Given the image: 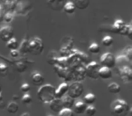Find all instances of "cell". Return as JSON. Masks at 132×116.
I'll list each match as a JSON object with an SVG mask.
<instances>
[{
    "mask_svg": "<svg viewBox=\"0 0 132 116\" xmlns=\"http://www.w3.org/2000/svg\"><path fill=\"white\" fill-rule=\"evenodd\" d=\"M37 97L43 103L49 104L53 99H55V88L50 83L42 85L37 91Z\"/></svg>",
    "mask_w": 132,
    "mask_h": 116,
    "instance_id": "obj_1",
    "label": "cell"
},
{
    "mask_svg": "<svg viewBox=\"0 0 132 116\" xmlns=\"http://www.w3.org/2000/svg\"><path fill=\"white\" fill-rule=\"evenodd\" d=\"M110 112L112 116H128L130 112V106L124 100L117 99L110 105Z\"/></svg>",
    "mask_w": 132,
    "mask_h": 116,
    "instance_id": "obj_2",
    "label": "cell"
},
{
    "mask_svg": "<svg viewBox=\"0 0 132 116\" xmlns=\"http://www.w3.org/2000/svg\"><path fill=\"white\" fill-rule=\"evenodd\" d=\"M44 42L38 36H35L28 41V53L34 55H40L44 51Z\"/></svg>",
    "mask_w": 132,
    "mask_h": 116,
    "instance_id": "obj_3",
    "label": "cell"
},
{
    "mask_svg": "<svg viewBox=\"0 0 132 116\" xmlns=\"http://www.w3.org/2000/svg\"><path fill=\"white\" fill-rule=\"evenodd\" d=\"M84 92V86L81 82H73L71 84H69V89H68V94L70 97H72V99H78L83 94Z\"/></svg>",
    "mask_w": 132,
    "mask_h": 116,
    "instance_id": "obj_4",
    "label": "cell"
},
{
    "mask_svg": "<svg viewBox=\"0 0 132 116\" xmlns=\"http://www.w3.org/2000/svg\"><path fill=\"white\" fill-rule=\"evenodd\" d=\"M101 68V65L99 63L95 61H92L85 66L86 70V76L92 78L93 80H96L99 78V70Z\"/></svg>",
    "mask_w": 132,
    "mask_h": 116,
    "instance_id": "obj_5",
    "label": "cell"
},
{
    "mask_svg": "<svg viewBox=\"0 0 132 116\" xmlns=\"http://www.w3.org/2000/svg\"><path fill=\"white\" fill-rule=\"evenodd\" d=\"M101 65L107 68H114L116 65V57L111 53H105L101 56Z\"/></svg>",
    "mask_w": 132,
    "mask_h": 116,
    "instance_id": "obj_6",
    "label": "cell"
},
{
    "mask_svg": "<svg viewBox=\"0 0 132 116\" xmlns=\"http://www.w3.org/2000/svg\"><path fill=\"white\" fill-rule=\"evenodd\" d=\"M72 80H74V82H81L83 81L86 76V70H85L84 65H80V66L74 68L73 70H72Z\"/></svg>",
    "mask_w": 132,
    "mask_h": 116,
    "instance_id": "obj_7",
    "label": "cell"
},
{
    "mask_svg": "<svg viewBox=\"0 0 132 116\" xmlns=\"http://www.w3.org/2000/svg\"><path fill=\"white\" fill-rule=\"evenodd\" d=\"M14 37V30L10 26H5L0 28V39L4 42H7Z\"/></svg>",
    "mask_w": 132,
    "mask_h": 116,
    "instance_id": "obj_8",
    "label": "cell"
},
{
    "mask_svg": "<svg viewBox=\"0 0 132 116\" xmlns=\"http://www.w3.org/2000/svg\"><path fill=\"white\" fill-rule=\"evenodd\" d=\"M119 74L124 83H128L132 81V70L128 65H127V66L119 67Z\"/></svg>",
    "mask_w": 132,
    "mask_h": 116,
    "instance_id": "obj_9",
    "label": "cell"
},
{
    "mask_svg": "<svg viewBox=\"0 0 132 116\" xmlns=\"http://www.w3.org/2000/svg\"><path fill=\"white\" fill-rule=\"evenodd\" d=\"M46 3L50 9L53 11H61L63 8L65 0H47Z\"/></svg>",
    "mask_w": 132,
    "mask_h": 116,
    "instance_id": "obj_10",
    "label": "cell"
},
{
    "mask_svg": "<svg viewBox=\"0 0 132 116\" xmlns=\"http://www.w3.org/2000/svg\"><path fill=\"white\" fill-rule=\"evenodd\" d=\"M69 89V84L67 83H62L58 86V88H55V98L61 99L64 95L67 94Z\"/></svg>",
    "mask_w": 132,
    "mask_h": 116,
    "instance_id": "obj_11",
    "label": "cell"
},
{
    "mask_svg": "<svg viewBox=\"0 0 132 116\" xmlns=\"http://www.w3.org/2000/svg\"><path fill=\"white\" fill-rule=\"evenodd\" d=\"M32 83L36 86H42L43 83H44V76L39 72H34L31 74Z\"/></svg>",
    "mask_w": 132,
    "mask_h": 116,
    "instance_id": "obj_12",
    "label": "cell"
},
{
    "mask_svg": "<svg viewBox=\"0 0 132 116\" xmlns=\"http://www.w3.org/2000/svg\"><path fill=\"white\" fill-rule=\"evenodd\" d=\"M125 25L126 24H125V22L123 20H121V19H117V20L114 21V23L111 25L110 31L115 34H119L121 30H122V28L124 27Z\"/></svg>",
    "mask_w": 132,
    "mask_h": 116,
    "instance_id": "obj_13",
    "label": "cell"
},
{
    "mask_svg": "<svg viewBox=\"0 0 132 116\" xmlns=\"http://www.w3.org/2000/svg\"><path fill=\"white\" fill-rule=\"evenodd\" d=\"M49 108L52 112H55V113H59V112H60L62 109H63L61 99H57V98L53 99V101L49 103Z\"/></svg>",
    "mask_w": 132,
    "mask_h": 116,
    "instance_id": "obj_14",
    "label": "cell"
},
{
    "mask_svg": "<svg viewBox=\"0 0 132 116\" xmlns=\"http://www.w3.org/2000/svg\"><path fill=\"white\" fill-rule=\"evenodd\" d=\"M61 101H62V107L65 109H72L74 105V99H72V97L68 95V94H66L64 95L63 97L61 98Z\"/></svg>",
    "mask_w": 132,
    "mask_h": 116,
    "instance_id": "obj_15",
    "label": "cell"
},
{
    "mask_svg": "<svg viewBox=\"0 0 132 116\" xmlns=\"http://www.w3.org/2000/svg\"><path fill=\"white\" fill-rule=\"evenodd\" d=\"M99 77L101 78V79H104V80H107V79H110L112 77V71L111 69L110 68H107V67H104V66H101L99 70Z\"/></svg>",
    "mask_w": 132,
    "mask_h": 116,
    "instance_id": "obj_16",
    "label": "cell"
},
{
    "mask_svg": "<svg viewBox=\"0 0 132 116\" xmlns=\"http://www.w3.org/2000/svg\"><path fill=\"white\" fill-rule=\"evenodd\" d=\"M60 57L59 55V53L55 50H52L47 55V63L49 64L50 65H53L54 66L57 63V60Z\"/></svg>",
    "mask_w": 132,
    "mask_h": 116,
    "instance_id": "obj_17",
    "label": "cell"
},
{
    "mask_svg": "<svg viewBox=\"0 0 132 116\" xmlns=\"http://www.w3.org/2000/svg\"><path fill=\"white\" fill-rule=\"evenodd\" d=\"M87 105L83 103L82 101H79L76 102L73 105V112L76 114H82L85 112V110H86Z\"/></svg>",
    "mask_w": 132,
    "mask_h": 116,
    "instance_id": "obj_18",
    "label": "cell"
},
{
    "mask_svg": "<svg viewBox=\"0 0 132 116\" xmlns=\"http://www.w3.org/2000/svg\"><path fill=\"white\" fill-rule=\"evenodd\" d=\"M72 3L75 6V8H78L79 10H85L89 7L90 0H74Z\"/></svg>",
    "mask_w": 132,
    "mask_h": 116,
    "instance_id": "obj_19",
    "label": "cell"
},
{
    "mask_svg": "<svg viewBox=\"0 0 132 116\" xmlns=\"http://www.w3.org/2000/svg\"><path fill=\"white\" fill-rule=\"evenodd\" d=\"M95 101H96V96L94 95L92 92H89V94H87L86 95H84L83 100H82V102L87 105V106H88V105H92L94 103H95Z\"/></svg>",
    "mask_w": 132,
    "mask_h": 116,
    "instance_id": "obj_20",
    "label": "cell"
},
{
    "mask_svg": "<svg viewBox=\"0 0 132 116\" xmlns=\"http://www.w3.org/2000/svg\"><path fill=\"white\" fill-rule=\"evenodd\" d=\"M75 6H74V4L72 2H71V1H68V2H65V4H64L63 6V8H62V10H64V12H65L66 14H69V15H72V14H73L74 12H75Z\"/></svg>",
    "mask_w": 132,
    "mask_h": 116,
    "instance_id": "obj_21",
    "label": "cell"
},
{
    "mask_svg": "<svg viewBox=\"0 0 132 116\" xmlns=\"http://www.w3.org/2000/svg\"><path fill=\"white\" fill-rule=\"evenodd\" d=\"M6 109H7V112H9V113L15 114L19 111V104L16 102L12 101L6 105Z\"/></svg>",
    "mask_w": 132,
    "mask_h": 116,
    "instance_id": "obj_22",
    "label": "cell"
},
{
    "mask_svg": "<svg viewBox=\"0 0 132 116\" xmlns=\"http://www.w3.org/2000/svg\"><path fill=\"white\" fill-rule=\"evenodd\" d=\"M120 90H121L120 85L117 83H111L108 85V91H109V92H110V94H117L120 92Z\"/></svg>",
    "mask_w": 132,
    "mask_h": 116,
    "instance_id": "obj_23",
    "label": "cell"
},
{
    "mask_svg": "<svg viewBox=\"0 0 132 116\" xmlns=\"http://www.w3.org/2000/svg\"><path fill=\"white\" fill-rule=\"evenodd\" d=\"M119 35H127L128 38L131 40L132 39V27L130 25H125L124 27L122 28V30L120 31Z\"/></svg>",
    "mask_w": 132,
    "mask_h": 116,
    "instance_id": "obj_24",
    "label": "cell"
},
{
    "mask_svg": "<svg viewBox=\"0 0 132 116\" xmlns=\"http://www.w3.org/2000/svg\"><path fill=\"white\" fill-rule=\"evenodd\" d=\"M53 67H54V71H55V73H56L57 75H58L60 78L64 79V77H65L66 74H67V72H68L69 68H62V67H60V66H58V65H54Z\"/></svg>",
    "mask_w": 132,
    "mask_h": 116,
    "instance_id": "obj_25",
    "label": "cell"
},
{
    "mask_svg": "<svg viewBox=\"0 0 132 116\" xmlns=\"http://www.w3.org/2000/svg\"><path fill=\"white\" fill-rule=\"evenodd\" d=\"M6 47L9 50H11V51L12 50H17V48H18V42H17V40L15 37H13V38H11L10 40H8L6 42Z\"/></svg>",
    "mask_w": 132,
    "mask_h": 116,
    "instance_id": "obj_26",
    "label": "cell"
},
{
    "mask_svg": "<svg viewBox=\"0 0 132 116\" xmlns=\"http://www.w3.org/2000/svg\"><path fill=\"white\" fill-rule=\"evenodd\" d=\"M17 50H18L19 53H28V40L24 39Z\"/></svg>",
    "mask_w": 132,
    "mask_h": 116,
    "instance_id": "obj_27",
    "label": "cell"
},
{
    "mask_svg": "<svg viewBox=\"0 0 132 116\" xmlns=\"http://www.w3.org/2000/svg\"><path fill=\"white\" fill-rule=\"evenodd\" d=\"M128 59H127L126 57L124 56L123 55H120L119 57L116 58V65L118 64L119 67H123V66H127L126 64L128 63Z\"/></svg>",
    "mask_w": 132,
    "mask_h": 116,
    "instance_id": "obj_28",
    "label": "cell"
},
{
    "mask_svg": "<svg viewBox=\"0 0 132 116\" xmlns=\"http://www.w3.org/2000/svg\"><path fill=\"white\" fill-rule=\"evenodd\" d=\"M113 43H114V39L112 38L110 35H106V36L103 37L102 40H101V44H102L104 46H106V47L111 46Z\"/></svg>",
    "mask_w": 132,
    "mask_h": 116,
    "instance_id": "obj_29",
    "label": "cell"
},
{
    "mask_svg": "<svg viewBox=\"0 0 132 116\" xmlns=\"http://www.w3.org/2000/svg\"><path fill=\"white\" fill-rule=\"evenodd\" d=\"M123 55L126 57L128 59V62L132 61V47L130 45L127 46L126 48L124 49V53H123Z\"/></svg>",
    "mask_w": 132,
    "mask_h": 116,
    "instance_id": "obj_30",
    "label": "cell"
},
{
    "mask_svg": "<svg viewBox=\"0 0 132 116\" xmlns=\"http://www.w3.org/2000/svg\"><path fill=\"white\" fill-rule=\"evenodd\" d=\"M89 51L92 53H99L101 51V46L97 43H92L89 46Z\"/></svg>",
    "mask_w": 132,
    "mask_h": 116,
    "instance_id": "obj_31",
    "label": "cell"
},
{
    "mask_svg": "<svg viewBox=\"0 0 132 116\" xmlns=\"http://www.w3.org/2000/svg\"><path fill=\"white\" fill-rule=\"evenodd\" d=\"M8 74V66L6 64L0 63V77H6Z\"/></svg>",
    "mask_w": 132,
    "mask_h": 116,
    "instance_id": "obj_32",
    "label": "cell"
},
{
    "mask_svg": "<svg viewBox=\"0 0 132 116\" xmlns=\"http://www.w3.org/2000/svg\"><path fill=\"white\" fill-rule=\"evenodd\" d=\"M58 116H74V112L72 109H62L59 112Z\"/></svg>",
    "mask_w": 132,
    "mask_h": 116,
    "instance_id": "obj_33",
    "label": "cell"
},
{
    "mask_svg": "<svg viewBox=\"0 0 132 116\" xmlns=\"http://www.w3.org/2000/svg\"><path fill=\"white\" fill-rule=\"evenodd\" d=\"M96 112H97V111H96V108L93 105H88L86 107V110H85L84 113L87 116H95Z\"/></svg>",
    "mask_w": 132,
    "mask_h": 116,
    "instance_id": "obj_34",
    "label": "cell"
},
{
    "mask_svg": "<svg viewBox=\"0 0 132 116\" xmlns=\"http://www.w3.org/2000/svg\"><path fill=\"white\" fill-rule=\"evenodd\" d=\"M26 69H27V65H26V64L24 63V62H18V63H16V65H15V70L18 73H24Z\"/></svg>",
    "mask_w": 132,
    "mask_h": 116,
    "instance_id": "obj_35",
    "label": "cell"
},
{
    "mask_svg": "<svg viewBox=\"0 0 132 116\" xmlns=\"http://www.w3.org/2000/svg\"><path fill=\"white\" fill-rule=\"evenodd\" d=\"M21 101H22L23 103L24 104H30V103L33 102V98L29 94H24V95L21 97Z\"/></svg>",
    "mask_w": 132,
    "mask_h": 116,
    "instance_id": "obj_36",
    "label": "cell"
},
{
    "mask_svg": "<svg viewBox=\"0 0 132 116\" xmlns=\"http://www.w3.org/2000/svg\"><path fill=\"white\" fill-rule=\"evenodd\" d=\"M3 20L5 21V22L6 23H10L13 21L14 19V15L11 13V12H7V13H6L4 16H3Z\"/></svg>",
    "mask_w": 132,
    "mask_h": 116,
    "instance_id": "obj_37",
    "label": "cell"
},
{
    "mask_svg": "<svg viewBox=\"0 0 132 116\" xmlns=\"http://www.w3.org/2000/svg\"><path fill=\"white\" fill-rule=\"evenodd\" d=\"M21 92H24V94H28L29 92V91L31 90V87H30L29 83H23L22 85H21Z\"/></svg>",
    "mask_w": 132,
    "mask_h": 116,
    "instance_id": "obj_38",
    "label": "cell"
},
{
    "mask_svg": "<svg viewBox=\"0 0 132 116\" xmlns=\"http://www.w3.org/2000/svg\"><path fill=\"white\" fill-rule=\"evenodd\" d=\"M10 55H11V56L13 57V58H16V57L19 55L18 50H12V51L10 52Z\"/></svg>",
    "mask_w": 132,
    "mask_h": 116,
    "instance_id": "obj_39",
    "label": "cell"
},
{
    "mask_svg": "<svg viewBox=\"0 0 132 116\" xmlns=\"http://www.w3.org/2000/svg\"><path fill=\"white\" fill-rule=\"evenodd\" d=\"M19 99H21V98L19 97L18 95H15H15L13 96V102H16V101H18Z\"/></svg>",
    "mask_w": 132,
    "mask_h": 116,
    "instance_id": "obj_40",
    "label": "cell"
},
{
    "mask_svg": "<svg viewBox=\"0 0 132 116\" xmlns=\"http://www.w3.org/2000/svg\"><path fill=\"white\" fill-rule=\"evenodd\" d=\"M3 18V8H2V6L0 5V19Z\"/></svg>",
    "mask_w": 132,
    "mask_h": 116,
    "instance_id": "obj_41",
    "label": "cell"
},
{
    "mask_svg": "<svg viewBox=\"0 0 132 116\" xmlns=\"http://www.w3.org/2000/svg\"><path fill=\"white\" fill-rule=\"evenodd\" d=\"M20 116H32V115L29 113V112H24V113H22Z\"/></svg>",
    "mask_w": 132,
    "mask_h": 116,
    "instance_id": "obj_42",
    "label": "cell"
},
{
    "mask_svg": "<svg viewBox=\"0 0 132 116\" xmlns=\"http://www.w3.org/2000/svg\"><path fill=\"white\" fill-rule=\"evenodd\" d=\"M1 92H2V87H1V85H0V94H1Z\"/></svg>",
    "mask_w": 132,
    "mask_h": 116,
    "instance_id": "obj_43",
    "label": "cell"
},
{
    "mask_svg": "<svg viewBox=\"0 0 132 116\" xmlns=\"http://www.w3.org/2000/svg\"><path fill=\"white\" fill-rule=\"evenodd\" d=\"M49 116H50V115H49Z\"/></svg>",
    "mask_w": 132,
    "mask_h": 116,
    "instance_id": "obj_44",
    "label": "cell"
}]
</instances>
